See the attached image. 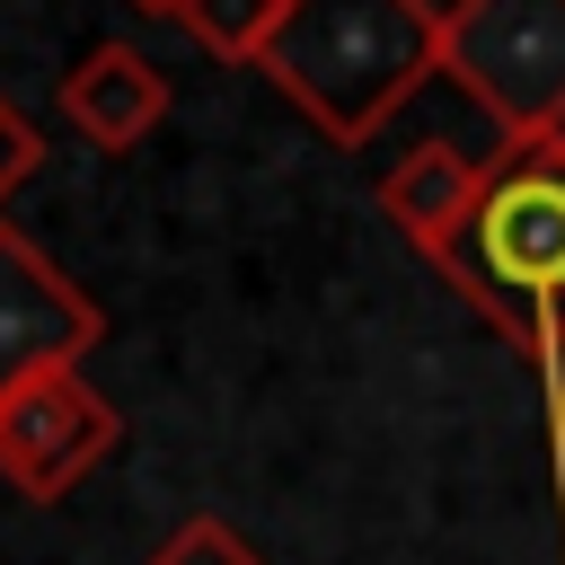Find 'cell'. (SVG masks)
Returning a JSON list of instances; mask_svg holds the SVG:
<instances>
[{
    "label": "cell",
    "instance_id": "obj_11",
    "mask_svg": "<svg viewBox=\"0 0 565 565\" xmlns=\"http://www.w3.org/2000/svg\"><path fill=\"white\" fill-rule=\"evenodd\" d=\"M132 9H141V18H185L194 0H132Z\"/></svg>",
    "mask_w": 565,
    "mask_h": 565
},
{
    "label": "cell",
    "instance_id": "obj_7",
    "mask_svg": "<svg viewBox=\"0 0 565 565\" xmlns=\"http://www.w3.org/2000/svg\"><path fill=\"white\" fill-rule=\"evenodd\" d=\"M477 177H486V159H468V150H450V141H424V150H406V159L380 177V212L433 256V247L459 230V212L477 203Z\"/></svg>",
    "mask_w": 565,
    "mask_h": 565
},
{
    "label": "cell",
    "instance_id": "obj_2",
    "mask_svg": "<svg viewBox=\"0 0 565 565\" xmlns=\"http://www.w3.org/2000/svg\"><path fill=\"white\" fill-rule=\"evenodd\" d=\"M256 71L327 132L371 141L424 71H441V9L433 0H282V26L265 35Z\"/></svg>",
    "mask_w": 565,
    "mask_h": 565
},
{
    "label": "cell",
    "instance_id": "obj_8",
    "mask_svg": "<svg viewBox=\"0 0 565 565\" xmlns=\"http://www.w3.org/2000/svg\"><path fill=\"white\" fill-rule=\"evenodd\" d=\"M177 26H185L212 62H256V53H265V35L282 26V0H194Z\"/></svg>",
    "mask_w": 565,
    "mask_h": 565
},
{
    "label": "cell",
    "instance_id": "obj_9",
    "mask_svg": "<svg viewBox=\"0 0 565 565\" xmlns=\"http://www.w3.org/2000/svg\"><path fill=\"white\" fill-rule=\"evenodd\" d=\"M150 565H265L221 512H194V521H177L159 547H150Z\"/></svg>",
    "mask_w": 565,
    "mask_h": 565
},
{
    "label": "cell",
    "instance_id": "obj_10",
    "mask_svg": "<svg viewBox=\"0 0 565 565\" xmlns=\"http://www.w3.org/2000/svg\"><path fill=\"white\" fill-rule=\"evenodd\" d=\"M35 159H44V132H35V124L0 97V212H9V194L35 177Z\"/></svg>",
    "mask_w": 565,
    "mask_h": 565
},
{
    "label": "cell",
    "instance_id": "obj_4",
    "mask_svg": "<svg viewBox=\"0 0 565 565\" xmlns=\"http://www.w3.org/2000/svg\"><path fill=\"white\" fill-rule=\"evenodd\" d=\"M115 441H124V415L79 371H35L0 397V477L26 503H62Z\"/></svg>",
    "mask_w": 565,
    "mask_h": 565
},
{
    "label": "cell",
    "instance_id": "obj_1",
    "mask_svg": "<svg viewBox=\"0 0 565 565\" xmlns=\"http://www.w3.org/2000/svg\"><path fill=\"white\" fill-rule=\"evenodd\" d=\"M433 265L539 371L547 441H556V503H565V132L503 141L477 177V203L433 247Z\"/></svg>",
    "mask_w": 565,
    "mask_h": 565
},
{
    "label": "cell",
    "instance_id": "obj_5",
    "mask_svg": "<svg viewBox=\"0 0 565 565\" xmlns=\"http://www.w3.org/2000/svg\"><path fill=\"white\" fill-rule=\"evenodd\" d=\"M106 335V309L26 238L0 221V397L35 371H79V353Z\"/></svg>",
    "mask_w": 565,
    "mask_h": 565
},
{
    "label": "cell",
    "instance_id": "obj_6",
    "mask_svg": "<svg viewBox=\"0 0 565 565\" xmlns=\"http://www.w3.org/2000/svg\"><path fill=\"white\" fill-rule=\"evenodd\" d=\"M62 115L88 150H132L159 115H168V71L132 44H88L79 71L62 79Z\"/></svg>",
    "mask_w": 565,
    "mask_h": 565
},
{
    "label": "cell",
    "instance_id": "obj_3",
    "mask_svg": "<svg viewBox=\"0 0 565 565\" xmlns=\"http://www.w3.org/2000/svg\"><path fill=\"white\" fill-rule=\"evenodd\" d=\"M441 71L503 141L565 132V0H441Z\"/></svg>",
    "mask_w": 565,
    "mask_h": 565
}]
</instances>
